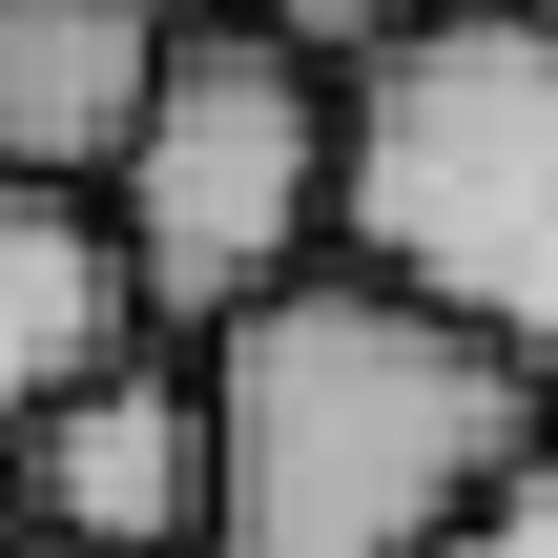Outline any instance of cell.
<instances>
[{
  "label": "cell",
  "mask_w": 558,
  "mask_h": 558,
  "mask_svg": "<svg viewBox=\"0 0 558 558\" xmlns=\"http://www.w3.org/2000/svg\"><path fill=\"white\" fill-rule=\"evenodd\" d=\"M538 456V373L456 311L311 269L248 331H207V538L186 558H435Z\"/></svg>",
  "instance_id": "6da1fadb"
},
{
  "label": "cell",
  "mask_w": 558,
  "mask_h": 558,
  "mask_svg": "<svg viewBox=\"0 0 558 558\" xmlns=\"http://www.w3.org/2000/svg\"><path fill=\"white\" fill-rule=\"evenodd\" d=\"M331 228L373 290L558 373V21L538 0L393 21V62L331 104Z\"/></svg>",
  "instance_id": "7a4b0ae2"
},
{
  "label": "cell",
  "mask_w": 558,
  "mask_h": 558,
  "mask_svg": "<svg viewBox=\"0 0 558 558\" xmlns=\"http://www.w3.org/2000/svg\"><path fill=\"white\" fill-rule=\"evenodd\" d=\"M104 248H124L145 352L248 331L269 290H311V248H331V83L269 62V41H166V104L104 166Z\"/></svg>",
  "instance_id": "3957f363"
},
{
  "label": "cell",
  "mask_w": 558,
  "mask_h": 558,
  "mask_svg": "<svg viewBox=\"0 0 558 558\" xmlns=\"http://www.w3.org/2000/svg\"><path fill=\"white\" fill-rule=\"evenodd\" d=\"M0 476H21V538L41 558H186L207 538V373H186V352H124V373H83Z\"/></svg>",
  "instance_id": "277c9868"
},
{
  "label": "cell",
  "mask_w": 558,
  "mask_h": 558,
  "mask_svg": "<svg viewBox=\"0 0 558 558\" xmlns=\"http://www.w3.org/2000/svg\"><path fill=\"white\" fill-rule=\"evenodd\" d=\"M166 104V21L145 0H0V186L104 207V166Z\"/></svg>",
  "instance_id": "5b68a950"
},
{
  "label": "cell",
  "mask_w": 558,
  "mask_h": 558,
  "mask_svg": "<svg viewBox=\"0 0 558 558\" xmlns=\"http://www.w3.org/2000/svg\"><path fill=\"white\" fill-rule=\"evenodd\" d=\"M145 352V311H124V248H104V207H62V186H0V456L83 393V373H124Z\"/></svg>",
  "instance_id": "8992f818"
},
{
  "label": "cell",
  "mask_w": 558,
  "mask_h": 558,
  "mask_svg": "<svg viewBox=\"0 0 558 558\" xmlns=\"http://www.w3.org/2000/svg\"><path fill=\"white\" fill-rule=\"evenodd\" d=\"M435 558H558V435H538V456H518V476H497V497H476Z\"/></svg>",
  "instance_id": "52a82bcc"
},
{
  "label": "cell",
  "mask_w": 558,
  "mask_h": 558,
  "mask_svg": "<svg viewBox=\"0 0 558 558\" xmlns=\"http://www.w3.org/2000/svg\"><path fill=\"white\" fill-rule=\"evenodd\" d=\"M145 21H166V41H228V21H248V0H145Z\"/></svg>",
  "instance_id": "ba28073f"
},
{
  "label": "cell",
  "mask_w": 558,
  "mask_h": 558,
  "mask_svg": "<svg viewBox=\"0 0 558 558\" xmlns=\"http://www.w3.org/2000/svg\"><path fill=\"white\" fill-rule=\"evenodd\" d=\"M0 558H41V538H21V476H0Z\"/></svg>",
  "instance_id": "9c48e42d"
},
{
  "label": "cell",
  "mask_w": 558,
  "mask_h": 558,
  "mask_svg": "<svg viewBox=\"0 0 558 558\" xmlns=\"http://www.w3.org/2000/svg\"><path fill=\"white\" fill-rule=\"evenodd\" d=\"M435 21H476V0H435Z\"/></svg>",
  "instance_id": "30bf717a"
},
{
  "label": "cell",
  "mask_w": 558,
  "mask_h": 558,
  "mask_svg": "<svg viewBox=\"0 0 558 558\" xmlns=\"http://www.w3.org/2000/svg\"><path fill=\"white\" fill-rule=\"evenodd\" d=\"M538 21H558V0H538Z\"/></svg>",
  "instance_id": "8fae6325"
}]
</instances>
